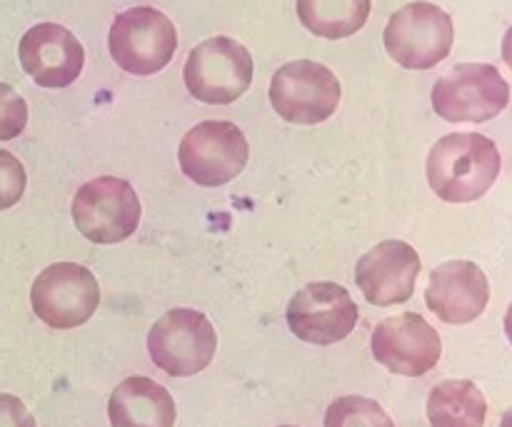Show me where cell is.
<instances>
[{"label":"cell","mask_w":512,"mask_h":427,"mask_svg":"<svg viewBox=\"0 0 512 427\" xmlns=\"http://www.w3.org/2000/svg\"><path fill=\"white\" fill-rule=\"evenodd\" d=\"M425 173L433 193L445 203H473L498 180L500 150L488 135L450 133L430 148Z\"/></svg>","instance_id":"cell-1"},{"label":"cell","mask_w":512,"mask_h":427,"mask_svg":"<svg viewBox=\"0 0 512 427\" xmlns=\"http://www.w3.org/2000/svg\"><path fill=\"white\" fill-rule=\"evenodd\" d=\"M453 18L440 5L415 0L390 15L383 43L390 58L408 70H430L450 55Z\"/></svg>","instance_id":"cell-2"},{"label":"cell","mask_w":512,"mask_h":427,"mask_svg":"<svg viewBox=\"0 0 512 427\" xmlns=\"http://www.w3.org/2000/svg\"><path fill=\"white\" fill-rule=\"evenodd\" d=\"M183 80L188 93L200 103H235L253 83V55L238 40L215 35L190 50Z\"/></svg>","instance_id":"cell-3"},{"label":"cell","mask_w":512,"mask_h":427,"mask_svg":"<svg viewBox=\"0 0 512 427\" xmlns=\"http://www.w3.org/2000/svg\"><path fill=\"white\" fill-rule=\"evenodd\" d=\"M108 48L120 70L145 78L160 73L173 60L178 33L165 13L150 5H135L113 20Z\"/></svg>","instance_id":"cell-4"},{"label":"cell","mask_w":512,"mask_h":427,"mask_svg":"<svg viewBox=\"0 0 512 427\" xmlns=\"http://www.w3.org/2000/svg\"><path fill=\"white\" fill-rule=\"evenodd\" d=\"M435 113L448 123H485L510 103V85L495 65L460 63L435 80Z\"/></svg>","instance_id":"cell-5"},{"label":"cell","mask_w":512,"mask_h":427,"mask_svg":"<svg viewBox=\"0 0 512 427\" xmlns=\"http://www.w3.org/2000/svg\"><path fill=\"white\" fill-rule=\"evenodd\" d=\"M140 200L133 185L115 175H100L80 185L73 198L75 228L95 245L123 243L140 225Z\"/></svg>","instance_id":"cell-6"},{"label":"cell","mask_w":512,"mask_h":427,"mask_svg":"<svg viewBox=\"0 0 512 427\" xmlns=\"http://www.w3.org/2000/svg\"><path fill=\"white\" fill-rule=\"evenodd\" d=\"M248 140L228 120H205L183 135L178 148L185 178L203 188H218L238 178L248 165Z\"/></svg>","instance_id":"cell-7"},{"label":"cell","mask_w":512,"mask_h":427,"mask_svg":"<svg viewBox=\"0 0 512 427\" xmlns=\"http://www.w3.org/2000/svg\"><path fill=\"white\" fill-rule=\"evenodd\" d=\"M218 335L203 313L175 308L165 313L148 333V353L170 378H190L213 363Z\"/></svg>","instance_id":"cell-8"},{"label":"cell","mask_w":512,"mask_h":427,"mask_svg":"<svg viewBox=\"0 0 512 427\" xmlns=\"http://www.w3.org/2000/svg\"><path fill=\"white\" fill-rule=\"evenodd\" d=\"M340 80L315 60H293L278 68L270 80V103L275 113L295 125H318L340 105Z\"/></svg>","instance_id":"cell-9"},{"label":"cell","mask_w":512,"mask_h":427,"mask_svg":"<svg viewBox=\"0 0 512 427\" xmlns=\"http://www.w3.org/2000/svg\"><path fill=\"white\" fill-rule=\"evenodd\" d=\"M30 305L48 328H78L98 310L100 285L85 265L55 263L35 278L30 288Z\"/></svg>","instance_id":"cell-10"},{"label":"cell","mask_w":512,"mask_h":427,"mask_svg":"<svg viewBox=\"0 0 512 427\" xmlns=\"http://www.w3.org/2000/svg\"><path fill=\"white\" fill-rule=\"evenodd\" d=\"M358 305L338 283L305 285L288 303V328L295 338L310 345H335L348 338L358 325Z\"/></svg>","instance_id":"cell-11"},{"label":"cell","mask_w":512,"mask_h":427,"mask_svg":"<svg viewBox=\"0 0 512 427\" xmlns=\"http://www.w3.org/2000/svg\"><path fill=\"white\" fill-rule=\"evenodd\" d=\"M373 355L390 373L420 378L438 365L443 355L440 335L423 315L400 313L385 318L373 333Z\"/></svg>","instance_id":"cell-12"},{"label":"cell","mask_w":512,"mask_h":427,"mask_svg":"<svg viewBox=\"0 0 512 427\" xmlns=\"http://www.w3.org/2000/svg\"><path fill=\"white\" fill-rule=\"evenodd\" d=\"M420 255L403 240H383L355 265V283L370 305L408 303L420 275Z\"/></svg>","instance_id":"cell-13"},{"label":"cell","mask_w":512,"mask_h":427,"mask_svg":"<svg viewBox=\"0 0 512 427\" xmlns=\"http://www.w3.org/2000/svg\"><path fill=\"white\" fill-rule=\"evenodd\" d=\"M20 65L40 88H68L80 78L85 50L68 28L38 23L20 38Z\"/></svg>","instance_id":"cell-14"},{"label":"cell","mask_w":512,"mask_h":427,"mask_svg":"<svg viewBox=\"0 0 512 427\" xmlns=\"http://www.w3.org/2000/svg\"><path fill=\"white\" fill-rule=\"evenodd\" d=\"M425 303L443 323H473L490 303L488 275L470 260H448L430 273Z\"/></svg>","instance_id":"cell-15"},{"label":"cell","mask_w":512,"mask_h":427,"mask_svg":"<svg viewBox=\"0 0 512 427\" xmlns=\"http://www.w3.org/2000/svg\"><path fill=\"white\" fill-rule=\"evenodd\" d=\"M175 415V400L168 390L143 375L123 380L108 400L113 427H173Z\"/></svg>","instance_id":"cell-16"},{"label":"cell","mask_w":512,"mask_h":427,"mask_svg":"<svg viewBox=\"0 0 512 427\" xmlns=\"http://www.w3.org/2000/svg\"><path fill=\"white\" fill-rule=\"evenodd\" d=\"M488 400L470 380H445L430 390L428 420L433 427H483Z\"/></svg>","instance_id":"cell-17"},{"label":"cell","mask_w":512,"mask_h":427,"mask_svg":"<svg viewBox=\"0 0 512 427\" xmlns=\"http://www.w3.org/2000/svg\"><path fill=\"white\" fill-rule=\"evenodd\" d=\"M298 18L318 38L343 40L358 33L370 15V0H298Z\"/></svg>","instance_id":"cell-18"},{"label":"cell","mask_w":512,"mask_h":427,"mask_svg":"<svg viewBox=\"0 0 512 427\" xmlns=\"http://www.w3.org/2000/svg\"><path fill=\"white\" fill-rule=\"evenodd\" d=\"M325 427H395V423L375 400L345 395L328 408Z\"/></svg>","instance_id":"cell-19"},{"label":"cell","mask_w":512,"mask_h":427,"mask_svg":"<svg viewBox=\"0 0 512 427\" xmlns=\"http://www.w3.org/2000/svg\"><path fill=\"white\" fill-rule=\"evenodd\" d=\"M28 125V103L8 83H0V140H13Z\"/></svg>","instance_id":"cell-20"},{"label":"cell","mask_w":512,"mask_h":427,"mask_svg":"<svg viewBox=\"0 0 512 427\" xmlns=\"http://www.w3.org/2000/svg\"><path fill=\"white\" fill-rule=\"evenodd\" d=\"M28 175H25L23 163L8 150H0V213L13 208L25 193Z\"/></svg>","instance_id":"cell-21"},{"label":"cell","mask_w":512,"mask_h":427,"mask_svg":"<svg viewBox=\"0 0 512 427\" xmlns=\"http://www.w3.org/2000/svg\"><path fill=\"white\" fill-rule=\"evenodd\" d=\"M0 427H38L23 400L15 395L0 393Z\"/></svg>","instance_id":"cell-22"},{"label":"cell","mask_w":512,"mask_h":427,"mask_svg":"<svg viewBox=\"0 0 512 427\" xmlns=\"http://www.w3.org/2000/svg\"><path fill=\"white\" fill-rule=\"evenodd\" d=\"M503 60L505 65L512 70V25L508 28V33H505L503 38Z\"/></svg>","instance_id":"cell-23"},{"label":"cell","mask_w":512,"mask_h":427,"mask_svg":"<svg viewBox=\"0 0 512 427\" xmlns=\"http://www.w3.org/2000/svg\"><path fill=\"white\" fill-rule=\"evenodd\" d=\"M505 335H508V340L512 345V303H510L508 313H505Z\"/></svg>","instance_id":"cell-24"},{"label":"cell","mask_w":512,"mask_h":427,"mask_svg":"<svg viewBox=\"0 0 512 427\" xmlns=\"http://www.w3.org/2000/svg\"><path fill=\"white\" fill-rule=\"evenodd\" d=\"M500 427H512V408L503 415V420H500Z\"/></svg>","instance_id":"cell-25"},{"label":"cell","mask_w":512,"mask_h":427,"mask_svg":"<svg viewBox=\"0 0 512 427\" xmlns=\"http://www.w3.org/2000/svg\"><path fill=\"white\" fill-rule=\"evenodd\" d=\"M283 427H293V425H283Z\"/></svg>","instance_id":"cell-26"}]
</instances>
